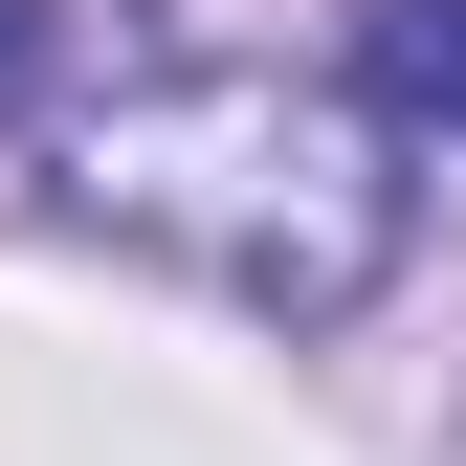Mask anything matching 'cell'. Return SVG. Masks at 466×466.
<instances>
[{
    "label": "cell",
    "instance_id": "cell-1",
    "mask_svg": "<svg viewBox=\"0 0 466 466\" xmlns=\"http://www.w3.org/2000/svg\"><path fill=\"white\" fill-rule=\"evenodd\" d=\"M67 222L134 267H200L222 311L333 333L400 267V134L378 89H289V67H156L67 134Z\"/></svg>",
    "mask_w": 466,
    "mask_h": 466
},
{
    "label": "cell",
    "instance_id": "cell-2",
    "mask_svg": "<svg viewBox=\"0 0 466 466\" xmlns=\"http://www.w3.org/2000/svg\"><path fill=\"white\" fill-rule=\"evenodd\" d=\"M356 89L400 134H466V0H356Z\"/></svg>",
    "mask_w": 466,
    "mask_h": 466
},
{
    "label": "cell",
    "instance_id": "cell-3",
    "mask_svg": "<svg viewBox=\"0 0 466 466\" xmlns=\"http://www.w3.org/2000/svg\"><path fill=\"white\" fill-rule=\"evenodd\" d=\"M45 89H67V0H0V134H23Z\"/></svg>",
    "mask_w": 466,
    "mask_h": 466
}]
</instances>
